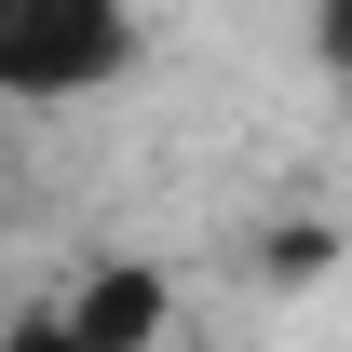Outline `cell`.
<instances>
[{
	"label": "cell",
	"instance_id": "obj_1",
	"mask_svg": "<svg viewBox=\"0 0 352 352\" xmlns=\"http://www.w3.org/2000/svg\"><path fill=\"white\" fill-rule=\"evenodd\" d=\"M135 68V0H0V109H95Z\"/></svg>",
	"mask_w": 352,
	"mask_h": 352
},
{
	"label": "cell",
	"instance_id": "obj_2",
	"mask_svg": "<svg viewBox=\"0 0 352 352\" xmlns=\"http://www.w3.org/2000/svg\"><path fill=\"white\" fill-rule=\"evenodd\" d=\"M54 298H68V325H82L95 352H163L176 339V271L163 258H95V271H68Z\"/></svg>",
	"mask_w": 352,
	"mask_h": 352
},
{
	"label": "cell",
	"instance_id": "obj_3",
	"mask_svg": "<svg viewBox=\"0 0 352 352\" xmlns=\"http://www.w3.org/2000/svg\"><path fill=\"white\" fill-rule=\"evenodd\" d=\"M0 352H95V339L68 325V298H28V311H0Z\"/></svg>",
	"mask_w": 352,
	"mask_h": 352
},
{
	"label": "cell",
	"instance_id": "obj_4",
	"mask_svg": "<svg viewBox=\"0 0 352 352\" xmlns=\"http://www.w3.org/2000/svg\"><path fill=\"white\" fill-rule=\"evenodd\" d=\"M311 54H325V82H352V0H311Z\"/></svg>",
	"mask_w": 352,
	"mask_h": 352
}]
</instances>
